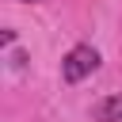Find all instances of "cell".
Masks as SVG:
<instances>
[{
  "label": "cell",
  "instance_id": "6da1fadb",
  "mask_svg": "<svg viewBox=\"0 0 122 122\" xmlns=\"http://www.w3.org/2000/svg\"><path fill=\"white\" fill-rule=\"evenodd\" d=\"M99 69V53L92 50V46H72L69 53H65V61H61V76H65V84H80L84 76H92Z\"/></svg>",
  "mask_w": 122,
  "mask_h": 122
},
{
  "label": "cell",
  "instance_id": "7a4b0ae2",
  "mask_svg": "<svg viewBox=\"0 0 122 122\" xmlns=\"http://www.w3.org/2000/svg\"><path fill=\"white\" fill-rule=\"evenodd\" d=\"M92 118H95V122H122V92L99 99V103L92 107Z\"/></svg>",
  "mask_w": 122,
  "mask_h": 122
},
{
  "label": "cell",
  "instance_id": "3957f363",
  "mask_svg": "<svg viewBox=\"0 0 122 122\" xmlns=\"http://www.w3.org/2000/svg\"><path fill=\"white\" fill-rule=\"evenodd\" d=\"M19 4H38V0H19Z\"/></svg>",
  "mask_w": 122,
  "mask_h": 122
}]
</instances>
